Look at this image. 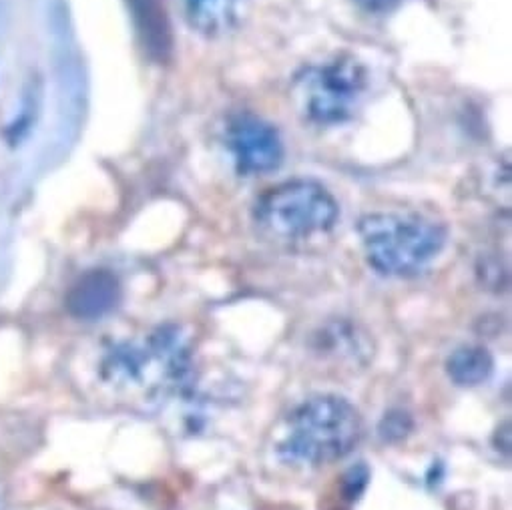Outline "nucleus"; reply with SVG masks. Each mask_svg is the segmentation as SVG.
<instances>
[{
	"label": "nucleus",
	"mask_w": 512,
	"mask_h": 510,
	"mask_svg": "<svg viewBox=\"0 0 512 510\" xmlns=\"http://www.w3.org/2000/svg\"><path fill=\"white\" fill-rule=\"evenodd\" d=\"M121 300V284L109 270H91L67 294V310L79 320H99Z\"/></svg>",
	"instance_id": "7"
},
{
	"label": "nucleus",
	"mask_w": 512,
	"mask_h": 510,
	"mask_svg": "<svg viewBox=\"0 0 512 510\" xmlns=\"http://www.w3.org/2000/svg\"><path fill=\"white\" fill-rule=\"evenodd\" d=\"M141 47L155 63H165L173 53V33L163 0H127Z\"/></svg>",
	"instance_id": "8"
},
{
	"label": "nucleus",
	"mask_w": 512,
	"mask_h": 510,
	"mask_svg": "<svg viewBox=\"0 0 512 510\" xmlns=\"http://www.w3.org/2000/svg\"><path fill=\"white\" fill-rule=\"evenodd\" d=\"M358 233L368 264L390 278L418 276L446 243L444 227L416 213H368Z\"/></svg>",
	"instance_id": "3"
},
{
	"label": "nucleus",
	"mask_w": 512,
	"mask_h": 510,
	"mask_svg": "<svg viewBox=\"0 0 512 510\" xmlns=\"http://www.w3.org/2000/svg\"><path fill=\"white\" fill-rule=\"evenodd\" d=\"M316 352L340 362H352L356 366L366 364L372 356L368 338L360 334L358 326L346 320L330 322L316 334Z\"/></svg>",
	"instance_id": "9"
},
{
	"label": "nucleus",
	"mask_w": 512,
	"mask_h": 510,
	"mask_svg": "<svg viewBox=\"0 0 512 510\" xmlns=\"http://www.w3.org/2000/svg\"><path fill=\"white\" fill-rule=\"evenodd\" d=\"M412 428H414V420L408 412L392 410L382 418L378 432L386 442H400L412 432Z\"/></svg>",
	"instance_id": "12"
},
{
	"label": "nucleus",
	"mask_w": 512,
	"mask_h": 510,
	"mask_svg": "<svg viewBox=\"0 0 512 510\" xmlns=\"http://www.w3.org/2000/svg\"><path fill=\"white\" fill-rule=\"evenodd\" d=\"M227 149L239 175L255 177L280 167L282 139L274 125L249 111L235 113L225 129Z\"/></svg>",
	"instance_id": "6"
},
{
	"label": "nucleus",
	"mask_w": 512,
	"mask_h": 510,
	"mask_svg": "<svg viewBox=\"0 0 512 510\" xmlns=\"http://www.w3.org/2000/svg\"><path fill=\"white\" fill-rule=\"evenodd\" d=\"M368 480H370V470H368L366 464L360 462V464L352 466V468L344 474V480H342L344 498L350 500V502L358 500V498L364 494V490H366V486H368Z\"/></svg>",
	"instance_id": "13"
},
{
	"label": "nucleus",
	"mask_w": 512,
	"mask_h": 510,
	"mask_svg": "<svg viewBox=\"0 0 512 510\" xmlns=\"http://www.w3.org/2000/svg\"><path fill=\"white\" fill-rule=\"evenodd\" d=\"M336 219V199L324 185L308 179L286 181L264 193L255 205V221L278 239H308L332 229Z\"/></svg>",
	"instance_id": "4"
},
{
	"label": "nucleus",
	"mask_w": 512,
	"mask_h": 510,
	"mask_svg": "<svg viewBox=\"0 0 512 510\" xmlns=\"http://www.w3.org/2000/svg\"><path fill=\"white\" fill-rule=\"evenodd\" d=\"M356 3L370 15H386L400 7L402 0H356Z\"/></svg>",
	"instance_id": "14"
},
{
	"label": "nucleus",
	"mask_w": 512,
	"mask_h": 510,
	"mask_svg": "<svg viewBox=\"0 0 512 510\" xmlns=\"http://www.w3.org/2000/svg\"><path fill=\"white\" fill-rule=\"evenodd\" d=\"M101 376L115 388L141 390L149 400H165L189 390L193 354L177 326H163L143 342L113 346L103 358Z\"/></svg>",
	"instance_id": "1"
},
{
	"label": "nucleus",
	"mask_w": 512,
	"mask_h": 510,
	"mask_svg": "<svg viewBox=\"0 0 512 510\" xmlns=\"http://www.w3.org/2000/svg\"><path fill=\"white\" fill-rule=\"evenodd\" d=\"M183 3L189 25L205 37H219L231 31L241 9V0H183Z\"/></svg>",
	"instance_id": "10"
},
{
	"label": "nucleus",
	"mask_w": 512,
	"mask_h": 510,
	"mask_svg": "<svg viewBox=\"0 0 512 510\" xmlns=\"http://www.w3.org/2000/svg\"><path fill=\"white\" fill-rule=\"evenodd\" d=\"M362 434V416L350 400L318 394L292 410L278 454L294 466H324L346 458Z\"/></svg>",
	"instance_id": "2"
},
{
	"label": "nucleus",
	"mask_w": 512,
	"mask_h": 510,
	"mask_svg": "<svg viewBox=\"0 0 512 510\" xmlns=\"http://www.w3.org/2000/svg\"><path fill=\"white\" fill-rule=\"evenodd\" d=\"M366 87V69L352 57H338L304 69L296 77L294 97L312 123L338 125L354 115Z\"/></svg>",
	"instance_id": "5"
},
{
	"label": "nucleus",
	"mask_w": 512,
	"mask_h": 510,
	"mask_svg": "<svg viewBox=\"0 0 512 510\" xmlns=\"http://www.w3.org/2000/svg\"><path fill=\"white\" fill-rule=\"evenodd\" d=\"M494 360L488 350L480 346H462L454 350L446 360V372L458 386L472 388L486 382L492 376Z\"/></svg>",
	"instance_id": "11"
}]
</instances>
